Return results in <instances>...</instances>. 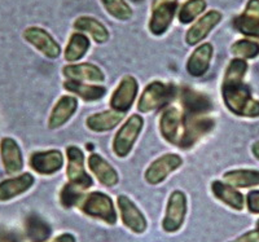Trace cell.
I'll list each match as a JSON object with an SVG mask.
<instances>
[{"mask_svg": "<svg viewBox=\"0 0 259 242\" xmlns=\"http://www.w3.org/2000/svg\"><path fill=\"white\" fill-rule=\"evenodd\" d=\"M247 64L242 59H233L228 64L222 84V96L230 112L239 117H259V101L254 100L250 88L244 83Z\"/></svg>", "mask_w": 259, "mask_h": 242, "instance_id": "obj_1", "label": "cell"}, {"mask_svg": "<svg viewBox=\"0 0 259 242\" xmlns=\"http://www.w3.org/2000/svg\"><path fill=\"white\" fill-rule=\"evenodd\" d=\"M77 108V99L73 98V96H62L51 112L50 119H48V127L51 130H55V128L64 126L73 117Z\"/></svg>", "mask_w": 259, "mask_h": 242, "instance_id": "obj_21", "label": "cell"}, {"mask_svg": "<svg viewBox=\"0 0 259 242\" xmlns=\"http://www.w3.org/2000/svg\"><path fill=\"white\" fill-rule=\"evenodd\" d=\"M106 12L117 20L126 21L133 16V11L124 0H100Z\"/></svg>", "mask_w": 259, "mask_h": 242, "instance_id": "obj_33", "label": "cell"}, {"mask_svg": "<svg viewBox=\"0 0 259 242\" xmlns=\"http://www.w3.org/2000/svg\"><path fill=\"white\" fill-rule=\"evenodd\" d=\"M51 242H75V237L70 233H62Z\"/></svg>", "mask_w": 259, "mask_h": 242, "instance_id": "obj_37", "label": "cell"}, {"mask_svg": "<svg viewBox=\"0 0 259 242\" xmlns=\"http://www.w3.org/2000/svg\"><path fill=\"white\" fill-rule=\"evenodd\" d=\"M0 242H6V237H3L2 233H0Z\"/></svg>", "mask_w": 259, "mask_h": 242, "instance_id": "obj_39", "label": "cell"}, {"mask_svg": "<svg viewBox=\"0 0 259 242\" xmlns=\"http://www.w3.org/2000/svg\"><path fill=\"white\" fill-rule=\"evenodd\" d=\"M187 214V197L182 190H174L168 197L162 228L167 233H175L182 228Z\"/></svg>", "mask_w": 259, "mask_h": 242, "instance_id": "obj_6", "label": "cell"}, {"mask_svg": "<svg viewBox=\"0 0 259 242\" xmlns=\"http://www.w3.org/2000/svg\"><path fill=\"white\" fill-rule=\"evenodd\" d=\"M180 104L184 114L188 115H203L212 109L209 96L187 87L180 91Z\"/></svg>", "mask_w": 259, "mask_h": 242, "instance_id": "obj_16", "label": "cell"}, {"mask_svg": "<svg viewBox=\"0 0 259 242\" xmlns=\"http://www.w3.org/2000/svg\"><path fill=\"white\" fill-rule=\"evenodd\" d=\"M256 233H258V236H259V220H258V222H256Z\"/></svg>", "mask_w": 259, "mask_h": 242, "instance_id": "obj_40", "label": "cell"}, {"mask_svg": "<svg viewBox=\"0 0 259 242\" xmlns=\"http://www.w3.org/2000/svg\"><path fill=\"white\" fill-rule=\"evenodd\" d=\"M0 157L7 174H17L24 167V158L21 149L12 137H3L0 140Z\"/></svg>", "mask_w": 259, "mask_h": 242, "instance_id": "obj_17", "label": "cell"}, {"mask_svg": "<svg viewBox=\"0 0 259 242\" xmlns=\"http://www.w3.org/2000/svg\"><path fill=\"white\" fill-rule=\"evenodd\" d=\"M82 190L79 186L74 185V184L68 183L66 185H64L61 190V195H60V202L64 207L69 209V207H73L75 205H79L83 200Z\"/></svg>", "mask_w": 259, "mask_h": 242, "instance_id": "obj_34", "label": "cell"}, {"mask_svg": "<svg viewBox=\"0 0 259 242\" xmlns=\"http://www.w3.org/2000/svg\"><path fill=\"white\" fill-rule=\"evenodd\" d=\"M231 52L235 56H237V59H254V57H256L259 55V44L254 40L241 39V40H237L232 45Z\"/></svg>", "mask_w": 259, "mask_h": 242, "instance_id": "obj_32", "label": "cell"}, {"mask_svg": "<svg viewBox=\"0 0 259 242\" xmlns=\"http://www.w3.org/2000/svg\"><path fill=\"white\" fill-rule=\"evenodd\" d=\"M66 156H68V175L69 183L79 186L80 189L85 190L92 186V179L84 168V154L78 147L70 145L66 148Z\"/></svg>", "mask_w": 259, "mask_h": 242, "instance_id": "obj_7", "label": "cell"}, {"mask_svg": "<svg viewBox=\"0 0 259 242\" xmlns=\"http://www.w3.org/2000/svg\"><path fill=\"white\" fill-rule=\"evenodd\" d=\"M205 9H206L205 0H187L179 11V21L182 24H191Z\"/></svg>", "mask_w": 259, "mask_h": 242, "instance_id": "obj_31", "label": "cell"}, {"mask_svg": "<svg viewBox=\"0 0 259 242\" xmlns=\"http://www.w3.org/2000/svg\"><path fill=\"white\" fill-rule=\"evenodd\" d=\"M251 151H253L254 157H255L256 160L259 161V141H255V142H254L253 147H251Z\"/></svg>", "mask_w": 259, "mask_h": 242, "instance_id": "obj_38", "label": "cell"}, {"mask_svg": "<svg viewBox=\"0 0 259 242\" xmlns=\"http://www.w3.org/2000/svg\"><path fill=\"white\" fill-rule=\"evenodd\" d=\"M211 190L219 201L231 209L239 210V211L244 209V196L230 184L215 180L211 183Z\"/></svg>", "mask_w": 259, "mask_h": 242, "instance_id": "obj_25", "label": "cell"}, {"mask_svg": "<svg viewBox=\"0 0 259 242\" xmlns=\"http://www.w3.org/2000/svg\"><path fill=\"white\" fill-rule=\"evenodd\" d=\"M90 48V40L85 35L80 33H74L70 36L66 50H65V60L66 61H78L82 59Z\"/></svg>", "mask_w": 259, "mask_h": 242, "instance_id": "obj_29", "label": "cell"}, {"mask_svg": "<svg viewBox=\"0 0 259 242\" xmlns=\"http://www.w3.org/2000/svg\"><path fill=\"white\" fill-rule=\"evenodd\" d=\"M143 118L140 115L134 114L123 123L119 131L115 133L114 140H113V152L118 157H126L133 149L136 139L140 135V131L143 130Z\"/></svg>", "mask_w": 259, "mask_h": 242, "instance_id": "obj_4", "label": "cell"}, {"mask_svg": "<svg viewBox=\"0 0 259 242\" xmlns=\"http://www.w3.org/2000/svg\"><path fill=\"white\" fill-rule=\"evenodd\" d=\"M159 130L168 142L179 147L184 132V114L177 108L166 109L159 119Z\"/></svg>", "mask_w": 259, "mask_h": 242, "instance_id": "obj_9", "label": "cell"}, {"mask_svg": "<svg viewBox=\"0 0 259 242\" xmlns=\"http://www.w3.org/2000/svg\"><path fill=\"white\" fill-rule=\"evenodd\" d=\"M74 27L80 31L89 33L96 43H105L109 39V31L106 30V27L100 21L92 17H87V16L78 17L74 21Z\"/></svg>", "mask_w": 259, "mask_h": 242, "instance_id": "obj_26", "label": "cell"}, {"mask_svg": "<svg viewBox=\"0 0 259 242\" xmlns=\"http://www.w3.org/2000/svg\"><path fill=\"white\" fill-rule=\"evenodd\" d=\"M89 167L103 185L114 186L118 183L117 171L99 154L92 153L89 157Z\"/></svg>", "mask_w": 259, "mask_h": 242, "instance_id": "obj_24", "label": "cell"}, {"mask_svg": "<svg viewBox=\"0 0 259 242\" xmlns=\"http://www.w3.org/2000/svg\"><path fill=\"white\" fill-rule=\"evenodd\" d=\"M117 202L123 224L134 233H144L147 229V219L139 207L126 196H118Z\"/></svg>", "mask_w": 259, "mask_h": 242, "instance_id": "obj_13", "label": "cell"}, {"mask_svg": "<svg viewBox=\"0 0 259 242\" xmlns=\"http://www.w3.org/2000/svg\"><path fill=\"white\" fill-rule=\"evenodd\" d=\"M133 2H135V3H140V2H143V0H133Z\"/></svg>", "mask_w": 259, "mask_h": 242, "instance_id": "obj_41", "label": "cell"}, {"mask_svg": "<svg viewBox=\"0 0 259 242\" xmlns=\"http://www.w3.org/2000/svg\"><path fill=\"white\" fill-rule=\"evenodd\" d=\"M26 234L32 242H45L50 238L51 228L38 215H30L26 219Z\"/></svg>", "mask_w": 259, "mask_h": 242, "instance_id": "obj_30", "label": "cell"}, {"mask_svg": "<svg viewBox=\"0 0 259 242\" xmlns=\"http://www.w3.org/2000/svg\"><path fill=\"white\" fill-rule=\"evenodd\" d=\"M175 98H177V88L172 84H165L156 80L145 87L138 103V109L142 113L153 112L159 108H163Z\"/></svg>", "mask_w": 259, "mask_h": 242, "instance_id": "obj_2", "label": "cell"}, {"mask_svg": "<svg viewBox=\"0 0 259 242\" xmlns=\"http://www.w3.org/2000/svg\"><path fill=\"white\" fill-rule=\"evenodd\" d=\"M62 165H64V157L61 152L56 149L35 152L30 157V166L34 171L40 175L55 174L62 167Z\"/></svg>", "mask_w": 259, "mask_h": 242, "instance_id": "obj_14", "label": "cell"}, {"mask_svg": "<svg viewBox=\"0 0 259 242\" xmlns=\"http://www.w3.org/2000/svg\"><path fill=\"white\" fill-rule=\"evenodd\" d=\"M62 74L69 80H90V82H103L105 79L104 73L99 66L94 64H78L66 65L62 68Z\"/></svg>", "mask_w": 259, "mask_h": 242, "instance_id": "obj_22", "label": "cell"}, {"mask_svg": "<svg viewBox=\"0 0 259 242\" xmlns=\"http://www.w3.org/2000/svg\"><path fill=\"white\" fill-rule=\"evenodd\" d=\"M24 38L32 47L36 48L41 55H45L48 59H57L61 54L59 43L52 38L50 33H47L41 27H27L24 31Z\"/></svg>", "mask_w": 259, "mask_h": 242, "instance_id": "obj_11", "label": "cell"}, {"mask_svg": "<svg viewBox=\"0 0 259 242\" xmlns=\"http://www.w3.org/2000/svg\"><path fill=\"white\" fill-rule=\"evenodd\" d=\"M221 20L222 13L218 12V11H210L206 15L202 16V17H201L196 24L192 25V27H189V30L187 31V44H198V43L206 38L207 34L221 22Z\"/></svg>", "mask_w": 259, "mask_h": 242, "instance_id": "obj_18", "label": "cell"}, {"mask_svg": "<svg viewBox=\"0 0 259 242\" xmlns=\"http://www.w3.org/2000/svg\"><path fill=\"white\" fill-rule=\"evenodd\" d=\"M231 242H259V236L256 233V230H250V232L242 234L239 238L233 239Z\"/></svg>", "mask_w": 259, "mask_h": 242, "instance_id": "obj_36", "label": "cell"}, {"mask_svg": "<svg viewBox=\"0 0 259 242\" xmlns=\"http://www.w3.org/2000/svg\"><path fill=\"white\" fill-rule=\"evenodd\" d=\"M232 25L244 35L259 38V0H249L245 12L237 16Z\"/></svg>", "mask_w": 259, "mask_h": 242, "instance_id": "obj_15", "label": "cell"}, {"mask_svg": "<svg viewBox=\"0 0 259 242\" xmlns=\"http://www.w3.org/2000/svg\"><path fill=\"white\" fill-rule=\"evenodd\" d=\"M178 0H153L152 4V17L149 21L150 33L162 35L174 20Z\"/></svg>", "mask_w": 259, "mask_h": 242, "instance_id": "obj_8", "label": "cell"}, {"mask_svg": "<svg viewBox=\"0 0 259 242\" xmlns=\"http://www.w3.org/2000/svg\"><path fill=\"white\" fill-rule=\"evenodd\" d=\"M80 210L85 215L100 219L106 224L114 225L117 223V213L112 198L103 192H92L85 196L79 204Z\"/></svg>", "mask_w": 259, "mask_h": 242, "instance_id": "obj_3", "label": "cell"}, {"mask_svg": "<svg viewBox=\"0 0 259 242\" xmlns=\"http://www.w3.org/2000/svg\"><path fill=\"white\" fill-rule=\"evenodd\" d=\"M183 165L182 157L178 154H163L157 158L145 171V180L152 185L162 183L166 177Z\"/></svg>", "mask_w": 259, "mask_h": 242, "instance_id": "obj_10", "label": "cell"}, {"mask_svg": "<svg viewBox=\"0 0 259 242\" xmlns=\"http://www.w3.org/2000/svg\"><path fill=\"white\" fill-rule=\"evenodd\" d=\"M138 89V80L133 75H126L118 84L115 91L113 92L112 98H110L112 109L121 113H126L127 110H130L136 99Z\"/></svg>", "mask_w": 259, "mask_h": 242, "instance_id": "obj_12", "label": "cell"}, {"mask_svg": "<svg viewBox=\"0 0 259 242\" xmlns=\"http://www.w3.org/2000/svg\"><path fill=\"white\" fill-rule=\"evenodd\" d=\"M223 180L233 188H249L259 185V171L256 170H233L223 175Z\"/></svg>", "mask_w": 259, "mask_h": 242, "instance_id": "obj_28", "label": "cell"}, {"mask_svg": "<svg viewBox=\"0 0 259 242\" xmlns=\"http://www.w3.org/2000/svg\"><path fill=\"white\" fill-rule=\"evenodd\" d=\"M126 113L117 112V110H105V112L96 113V114L90 115L85 124L94 132H106V131L113 130L121 123L124 118Z\"/></svg>", "mask_w": 259, "mask_h": 242, "instance_id": "obj_23", "label": "cell"}, {"mask_svg": "<svg viewBox=\"0 0 259 242\" xmlns=\"http://www.w3.org/2000/svg\"><path fill=\"white\" fill-rule=\"evenodd\" d=\"M64 88L71 93H75L84 101L100 100L106 93L105 87L84 84V83L77 82V80H66L64 83Z\"/></svg>", "mask_w": 259, "mask_h": 242, "instance_id": "obj_27", "label": "cell"}, {"mask_svg": "<svg viewBox=\"0 0 259 242\" xmlns=\"http://www.w3.org/2000/svg\"><path fill=\"white\" fill-rule=\"evenodd\" d=\"M212 52H214V50H212V45L210 43H203V44L198 45L193 51V54L191 55L188 62H187L188 74L194 78L202 77L207 71V69H209Z\"/></svg>", "mask_w": 259, "mask_h": 242, "instance_id": "obj_20", "label": "cell"}, {"mask_svg": "<svg viewBox=\"0 0 259 242\" xmlns=\"http://www.w3.org/2000/svg\"><path fill=\"white\" fill-rule=\"evenodd\" d=\"M32 184H34V176L29 172H24L12 179L0 181V202L9 201L22 195L31 188Z\"/></svg>", "mask_w": 259, "mask_h": 242, "instance_id": "obj_19", "label": "cell"}, {"mask_svg": "<svg viewBox=\"0 0 259 242\" xmlns=\"http://www.w3.org/2000/svg\"><path fill=\"white\" fill-rule=\"evenodd\" d=\"M246 205L249 211L253 214H259V190H251L246 197Z\"/></svg>", "mask_w": 259, "mask_h": 242, "instance_id": "obj_35", "label": "cell"}, {"mask_svg": "<svg viewBox=\"0 0 259 242\" xmlns=\"http://www.w3.org/2000/svg\"><path fill=\"white\" fill-rule=\"evenodd\" d=\"M214 126L215 122L211 118H206L203 115L184 114V132H183V139L180 141L179 148H192L201 137L209 133L214 128Z\"/></svg>", "mask_w": 259, "mask_h": 242, "instance_id": "obj_5", "label": "cell"}]
</instances>
